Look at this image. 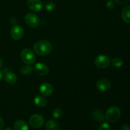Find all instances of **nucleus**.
<instances>
[{
	"label": "nucleus",
	"instance_id": "423d86ee",
	"mask_svg": "<svg viewBox=\"0 0 130 130\" xmlns=\"http://www.w3.org/2000/svg\"><path fill=\"white\" fill-rule=\"evenodd\" d=\"M95 65L96 67L100 69H104L110 65V60L107 55H100L98 56L95 60Z\"/></svg>",
	"mask_w": 130,
	"mask_h": 130
},
{
	"label": "nucleus",
	"instance_id": "c85d7f7f",
	"mask_svg": "<svg viewBox=\"0 0 130 130\" xmlns=\"http://www.w3.org/2000/svg\"><path fill=\"white\" fill-rule=\"evenodd\" d=\"M4 130H13L11 128H6L5 129H4Z\"/></svg>",
	"mask_w": 130,
	"mask_h": 130
},
{
	"label": "nucleus",
	"instance_id": "a878e982",
	"mask_svg": "<svg viewBox=\"0 0 130 130\" xmlns=\"http://www.w3.org/2000/svg\"><path fill=\"white\" fill-rule=\"evenodd\" d=\"M4 126V121L2 118L0 117V130H2Z\"/></svg>",
	"mask_w": 130,
	"mask_h": 130
},
{
	"label": "nucleus",
	"instance_id": "20e7f679",
	"mask_svg": "<svg viewBox=\"0 0 130 130\" xmlns=\"http://www.w3.org/2000/svg\"><path fill=\"white\" fill-rule=\"evenodd\" d=\"M25 20L26 24L30 27H38L40 25V19L36 15L32 13H29L25 15Z\"/></svg>",
	"mask_w": 130,
	"mask_h": 130
},
{
	"label": "nucleus",
	"instance_id": "f8f14e48",
	"mask_svg": "<svg viewBox=\"0 0 130 130\" xmlns=\"http://www.w3.org/2000/svg\"><path fill=\"white\" fill-rule=\"evenodd\" d=\"M3 77L5 81L9 84H14L17 81V76L11 72H6L3 73Z\"/></svg>",
	"mask_w": 130,
	"mask_h": 130
},
{
	"label": "nucleus",
	"instance_id": "7ed1b4c3",
	"mask_svg": "<svg viewBox=\"0 0 130 130\" xmlns=\"http://www.w3.org/2000/svg\"><path fill=\"white\" fill-rule=\"evenodd\" d=\"M21 57L23 62L27 65H32L35 62L36 57L32 51L29 48H25L21 53Z\"/></svg>",
	"mask_w": 130,
	"mask_h": 130
},
{
	"label": "nucleus",
	"instance_id": "f257e3e1",
	"mask_svg": "<svg viewBox=\"0 0 130 130\" xmlns=\"http://www.w3.org/2000/svg\"><path fill=\"white\" fill-rule=\"evenodd\" d=\"M52 44L46 40H41L37 42L34 45V52L41 56L47 55L52 51Z\"/></svg>",
	"mask_w": 130,
	"mask_h": 130
},
{
	"label": "nucleus",
	"instance_id": "412c9836",
	"mask_svg": "<svg viewBox=\"0 0 130 130\" xmlns=\"http://www.w3.org/2000/svg\"><path fill=\"white\" fill-rule=\"evenodd\" d=\"M32 71V68L29 65L22 66L21 69V72L23 74H29Z\"/></svg>",
	"mask_w": 130,
	"mask_h": 130
},
{
	"label": "nucleus",
	"instance_id": "2eb2a0df",
	"mask_svg": "<svg viewBox=\"0 0 130 130\" xmlns=\"http://www.w3.org/2000/svg\"><path fill=\"white\" fill-rule=\"evenodd\" d=\"M34 102L36 105L39 107H44L46 105L47 102L46 100L43 96L38 95L36 96L34 99Z\"/></svg>",
	"mask_w": 130,
	"mask_h": 130
},
{
	"label": "nucleus",
	"instance_id": "39448f33",
	"mask_svg": "<svg viewBox=\"0 0 130 130\" xmlns=\"http://www.w3.org/2000/svg\"><path fill=\"white\" fill-rule=\"evenodd\" d=\"M44 122V118L41 114H34L29 119V124L32 128L38 129L43 125Z\"/></svg>",
	"mask_w": 130,
	"mask_h": 130
},
{
	"label": "nucleus",
	"instance_id": "9b49d317",
	"mask_svg": "<svg viewBox=\"0 0 130 130\" xmlns=\"http://www.w3.org/2000/svg\"><path fill=\"white\" fill-rule=\"evenodd\" d=\"M111 86V83L110 81L107 79H101L99 80L96 83V87L99 91H106Z\"/></svg>",
	"mask_w": 130,
	"mask_h": 130
},
{
	"label": "nucleus",
	"instance_id": "5701e85b",
	"mask_svg": "<svg viewBox=\"0 0 130 130\" xmlns=\"http://www.w3.org/2000/svg\"><path fill=\"white\" fill-rule=\"evenodd\" d=\"M106 6L108 9H109V10H112L115 7V3L112 1H109L106 3Z\"/></svg>",
	"mask_w": 130,
	"mask_h": 130
},
{
	"label": "nucleus",
	"instance_id": "0eeeda50",
	"mask_svg": "<svg viewBox=\"0 0 130 130\" xmlns=\"http://www.w3.org/2000/svg\"><path fill=\"white\" fill-rule=\"evenodd\" d=\"M24 29L20 25H14L11 29V36L14 40H20L24 36Z\"/></svg>",
	"mask_w": 130,
	"mask_h": 130
},
{
	"label": "nucleus",
	"instance_id": "ddd939ff",
	"mask_svg": "<svg viewBox=\"0 0 130 130\" xmlns=\"http://www.w3.org/2000/svg\"><path fill=\"white\" fill-rule=\"evenodd\" d=\"M46 130H59L58 123L55 120H48L45 124Z\"/></svg>",
	"mask_w": 130,
	"mask_h": 130
},
{
	"label": "nucleus",
	"instance_id": "cd10ccee",
	"mask_svg": "<svg viewBox=\"0 0 130 130\" xmlns=\"http://www.w3.org/2000/svg\"><path fill=\"white\" fill-rule=\"evenodd\" d=\"M3 61L0 58V68H1L3 67Z\"/></svg>",
	"mask_w": 130,
	"mask_h": 130
},
{
	"label": "nucleus",
	"instance_id": "4468645a",
	"mask_svg": "<svg viewBox=\"0 0 130 130\" xmlns=\"http://www.w3.org/2000/svg\"><path fill=\"white\" fill-rule=\"evenodd\" d=\"M15 130H29L27 123L22 120H18L14 123Z\"/></svg>",
	"mask_w": 130,
	"mask_h": 130
},
{
	"label": "nucleus",
	"instance_id": "aec40b11",
	"mask_svg": "<svg viewBox=\"0 0 130 130\" xmlns=\"http://www.w3.org/2000/svg\"><path fill=\"white\" fill-rule=\"evenodd\" d=\"M44 8L48 11H52L55 9V4L52 1L48 2L44 6Z\"/></svg>",
	"mask_w": 130,
	"mask_h": 130
},
{
	"label": "nucleus",
	"instance_id": "bb28decb",
	"mask_svg": "<svg viewBox=\"0 0 130 130\" xmlns=\"http://www.w3.org/2000/svg\"><path fill=\"white\" fill-rule=\"evenodd\" d=\"M3 72L1 70H0V82H1V81L2 80V79L3 78Z\"/></svg>",
	"mask_w": 130,
	"mask_h": 130
},
{
	"label": "nucleus",
	"instance_id": "4be33fe9",
	"mask_svg": "<svg viewBox=\"0 0 130 130\" xmlns=\"http://www.w3.org/2000/svg\"><path fill=\"white\" fill-rule=\"evenodd\" d=\"M99 130H110V126L108 123H104L100 126Z\"/></svg>",
	"mask_w": 130,
	"mask_h": 130
},
{
	"label": "nucleus",
	"instance_id": "a211bd4d",
	"mask_svg": "<svg viewBox=\"0 0 130 130\" xmlns=\"http://www.w3.org/2000/svg\"><path fill=\"white\" fill-rule=\"evenodd\" d=\"M110 63H111V65L112 66L118 68V67H121L123 66V60L119 58H115L112 60L111 62H110Z\"/></svg>",
	"mask_w": 130,
	"mask_h": 130
},
{
	"label": "nucleus",
	"instance_id": "dca6fc26",
	"mask_svg": "<svg viewBox=\"0 0 130 130\" xmlns=\"http://www.w3.org/2000/svg\"><path fill=\"white\" fill-rule=\"evenodd\" d=\"M93 117L98 122H103L105 119V115L100 110H94L93 112Z\"/></svg>",
	"mask_w": 130,
	"mask_h": 130
},
{
	"label": "nucleus",
	"instance_id": "f03ea898",
	"mask_svg": "<svg viewBox=\"0 0 130 130\" xmlns=\"http://www.w3.org/2000/svg\"><path fill=\"white\" fill-rule=\"evenodd\" d=\"M105 119L109 122L114 123L119 120L121 117V110L118 107L112 106L108 109L105 113Z\"/></svg>",
	"mask_w": 130,
	"mask_h": 130
},
{
	"label": "nucleus",
	"instance_id": "b1692460",
	"mask_svg": "<svg viewBox=\"0 0 130 130\" xmlns=\"http://www.w3.org/2000/svg\"><path fill=\"white\" fill-rule=\"evenodd\" d=\"M116 3L121 5H124L127 4L129 1V0H114Z\"/></svg>",
	"mask_w": 130,
	"mask_h": 130
},
{
	"label": "nucleus",
	"instance_id": "6ab92c4d",
	"mask_svg": "<svg viewBox=\"0 0 130 130\" xmlns=\"http://www.w3.org/2000/svg\"><path fill=\"white\" fill-rule=\"evenodd\" d=\"M63 114V112H62V110H61L59 108H57V109H55L53 110V112H52V115H53V117L55 119H58V118H61Z\"/></svg>",
	"mask_w": 130,
	"mask_h": 130
},
{
	"label": "nucleus",
	"instance_id": "6e6552de",
	"mask_svg": "<svg viewBox=\"0 0 130 130\" xmlns=\"http://www.w3.org/2000/svg\"><path fill=\"white\" fill-rule=\"evenodd\" d=\"M28 8L33 11H39L43 8V3L41 0H27Z\"/></svg>",
	"mask_w": 130,
	"mask_h": 130
},
{
	"label": "nucleus",
	"instance_id": "1a4fd4ad",
	"mask_svg": "<svg viewBox=\"0 0 130 130\" xmlns=\"http://www.w3.org/2000/svg\"><path fill=\"white\" fill-rule=\"evenodd\" d=\"M39 90H40L41 93L45 96H50L52 94L53 91V86L52 85L48 83H43L39 87Z\"/></svg>",
	"mask_w": 130,
	"mask_h": 130
},
{
	"label": "nucleus",
	"instance_id": "f3484780",
	"mask_svg": "<svg viewBox=\"0 0 130 130\" xmlns=\"http://www.w3.org/2000/svg\"><path fill=\"white\" fill-rule=\"evenodd\" d=\"M122 18L125 22L130 24V5L127 6L122 11Z\"/></svg>",
	"mask_w": 130,
	"mask_h": 130
},
{
	"label": "nucleus",
	"instance_id": "393cba45",
	"mask_svg": "<svg viewBox=\"0 0 130 130\" xmlns=\"http://www.w3.org/2000/svg\"><path fill=\"white\" fill-rule=\"evenodd\" d=\"M121 130H130V127L127 124H123L122 125L121 128Z\"/></svg>",
	"mask_w": 130,
	"mask_h": 130
},
{
	"label": "nucleus",
	"instance_id": "9d476101",
	"mask_svg": "<svg viewBox=\"0 0 130 130\" xmlns=\"http://www.w3.org/2000/svg\"><path fill=\"white\" fill-rule=\"evenodd\" d=\"M34 71L37 74L41 76H44L47 74L49 71L48 66L43 63H38L34 66Z\"/></svg>",
	"mask_w": 130,
	"mask_h": 130
}]
</instances>
